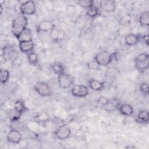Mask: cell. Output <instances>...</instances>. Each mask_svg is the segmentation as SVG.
<instances>
[{"label":"cell","mask_w":149,"mask_h":149,"mask_svg":"<svg viewBox=\"0 0 149 149\" xmlns=\"http://www.w3.org/2000/svg\"><path fill=\"white\" fill-rule=\"evenodd\" d=\"M118 109L119 113L125 116H130L134 113V109L132 106L127 103L120 104Z\"/></svg>","instance_id":"obj_13"},{"label":"cell","mask_w":149,"mask_h":149,"mask_svg":"<svg viewBox=\"0 0 149 149\" xmlns=\"http://www.w3.org/2000/svg\"><path fill=\"white\" fill-rule=\"evenodd\" d=\"M23 113L20 112L15 109H10L7 112L6 116L8 119L12 122H16L19 121Z\"/></svg>","instance_id":"obj_18"},{"label":"cell","mask_w":149,"mask_h":149,"mask_svg":"<svg viewBox=\"0 0 149 149\" xmlns=\"http://www.w3.org/2000/svg\"><path fill=\"white\" fill-rule=\"evenodd\" d=\"M19 47L22 52L27 54L34 49V44L33 41L19 42Z\"/></svg>","instance_id":"obj_15"},{"label":"cell","mask_w":149,"mask_h":149,"mask_svg":"<svg viewBox=\"0 0 149 149\" xmlns=\"http://www.w3.org/2000/svg\"><path fill=\"white\" fill-rule=\"evenodd\" d=\"M100 8L106 12H112L115 9V1L113 0H102L99 2Z\"/></svg>","instance_id":"obj_12"},{"label":"cell","mask_w":149,"mask_h":149,"mask_svg":"<svg viewBox=\"0 0 149 149\" xmlns=\"http://www.w3.org/2000/svg\"><path fill=\"white\" fill-rule=\"evenodd\" d=\"M55 25L52 22L48 20H44L39 23L36 27V31L40 32H51L55 27Z\"/></svg>","instance_id":"obj_11"},{"label":"cell","mask_w":149,"mask_h":149,"mask_svg":"<svg viewBox=\"0 0 149 149\" xmlns=\"http://www.w3.org/2000/svg\"><path fill=\"white\" fill-rule=\"evenodd\" d=\"M27 60L31 65H37L38 62V56L37 54L33 50L32 51L27 54Z\"/></svg>","instance_id":"obj_26"},{"label":"cell","mask_w":149,"mask_h":149,"mask_svg":"<svg viewBox=\"0 0 149 149\" xmlns=\"http://www.w3.org/2000/svg\"><path fill=\"white\" fill-rule=\"evenodd\" d=\"M7 141L12 144H19L22 139L21 133L15 128H11L6 136Z\"/></svg>","instance_id":"obj_9"},{"label":"cell","mask_w":149,"mask_h":149,"mask_svg":"<svg viewBox=\"0 0 149 149\" xmlns=\"http://www.w3.org/2000/svg\"><path fill=\"white\" fill-rule=\"evenodd\" d=\"M0 7H1V13H2V10H3V8H2V4L0 5Z\"/></svg>","instance_id":"obj_32"},{"label":"cell","mask_w":149,"mask_h":149,"mask_svg":"<svg viewBox=\"0 0 149 149\" xmlns=\"http://www.w3.org/2000/svg\"><path fill=\"white\" fill-rule=\"evenodd\" d=\"M148 38L149 37H148V34H144V36H142V38H143V41H144V42L146 44V45L147 46H148V44H149V43H148Z\"/></svg>","instance_id":"obj_31"},{"label":"cell","mask_w":149,"mask_h":149,"mask_svg":"<svg viewBox=\"0 0 149 149\" xmlns=\"http://www.w3.org/2000/svg\"><path fill=\"white\" fill-rule=\"evenodd\" d=\"M51 119L49 115L45 112H41L35 116L36 121L40 124L44 125Z\"/></svg>","instance_id":"obj_20"},{"label":"cell","mask_w":149,"mask_h":149,"mask_svg":"<svg viewBox=\"0 0 149 149\" xmlns=\"http://www.w3.org/2000/svg\"><path fill=\"white\" fill-rule=\"evenodd\" d=\"M140 38H141V36L140 34L129 33L126 36L125 38V41L127 45L133 46L136 45L139 42Z\"/></svg>","instance_id":"obj_14"},{"label":"cell","mask_w":149,"mask_h":149,"mask_svg":"<svg viewBox=\"0 0 149 149\" xmlns=\"http://www.w3.org/2000/svg\"><path fill=\"white\" fill-rule=\"evenodd\" d=\"M87 66L89 69H91V70H95V69H97L99 68V67L100 66V65L97 62H96L94 59L93 61H91L90 62H88L87 63Z\"/></svg>","instance_id":"obj_30"},{"label":"cell","mask_w":149,"mask_h":149,"mask_svg":"<svg viewBox=\"0 0 149 149\" xmlns=\"http://www.w3.org/2000/svg\"><path fill=\"white\" fill-rule=\"evenodd\" d=\"M70 92L72 95L79 98H83L87 96L89 93L88 87L82 84L73 85L70 89Z\"/></svg>","instance_id":"obj_8"},{"label":"cell","mask_w":149,"mask_h":149,"mask_svg":"<svg viewBox=\"0 0 149 149\" xmlns=\"http://www.w3.org/2000/svg\"><path fill=\"white\" fill-rule=\"evenodd\" d=\"M71 133V127L69 124L65 123L59 126L54 132L56 138L61 140H65L68 139L70 137Z\"/></svg>","instance_id":"obj_5"},{"label":"cell","mask_w":149,"mask_h":149,"mask_svg":"<svg viewBox=\"0 0 149 149\" xmlns=\"http://www.w3.org/2000/svg\"><path fill=\"white\" fill-rule=\"evenodd\" d=\"M140 91L146 95H148V84L147 83H141L139 86Z\"/></svg>","instance_id":"obj_29"},{"label":"cell","mask_w":149,"mask_h":149,"mask_svg":"<svg viewBox=\"0 0 149 149\" xmlns=\"http://www.w3.org/2000/svg\"><path fill=\"white\" fill-rule=\"evenodd\" d=\"M94 60L100 66H107L112 60V56L108 52L104 51L97 54L94 56Z\"/></svg>","instance_id":"obj_7"},{"label":"cell","mask_w":149,"mask_h":149,"mask_svg":"<svg viewBox=\"0 0 149 149\" xmlns=\"http://www.w3.org/2000/svg\"><path fill=\"white\" fill-rule=\"evenodd\" d=\"M94 2L93 0H81L79 1L78 3L82 8L88 9L89 8L94 5Z\"/></svg>","instance_id":"obj_27"},{"label":"cell","mask_w":149,"mask_h":149,"mask_svg":"<svg viewBox=\"0 0 149 149\" xmlns=\"http://www.w3.org/2000/svg\"><path fill=\"white\" fill-rule=\"evenodd\" d=\"M99 14H100V8L97 7L95 5H93L91 7L87 9L86 12V15L91 18H95Z\"/></svg>","instance_id":"obj_24"},{"label":"cell","mask_w":149,"mask_h":149,"mask_svg":"<svg viewBox=\"0 0 149 149\" xmlns=\"http://www.w3.org/2000/svg\"><path fill=\"white\" fill-rule=\"evenodd\" d=\"M110 101L111 100L106 97H100L99 98H98L97 102L98 104H100L101 106L106 107L107 105H108Z\"/></svg>","instance_id":"obj_28"},{"label":"cell","mask_w":149,"mask_h":149,"mask_svg":"<svg viewBox=\"0 0 149 149\" xmlns=\"http://www.w3.org/2000/svg\"><path fill=\"white\" fill-rule=\"evenodd\" d=\"M20 10L22 15L31 16L35 14L36 12V6L34 1H28L24 2L20 5Z\"/></svg>","instance_id":"obj_6"},{"label":"cell","mask_w":149,"mask_h":149,"mask_svg":"<svg viewBox=\"0 0 149 149\" xmlns=\"http://www.w3.org/2000/svg\"><path fill=\"white\" fill-rule=\"evenodd\" d=\"M33 87L37 94L41 97H47L52 95V90L50 86L45 81H37L34 83Z\"/></svg>","instance_id":"obj_4"},{"label":"cell","mask_w":149,"mask_h":149,"mask_svg":"<svg viewBox=\"0 0 149 149\" xmlns=\"http://www.w3.org/2000/svg\"><path fill=\"white\" fill-rule=\"evenodd\" d=\"M51 66L54 72L58 74L65 72V66L64 64L60 61H55L53 62Z\"/></svg>","instance_id":"obj_22"},{"label":"cell","mask_w":149,"mask_h":149,"mask_svg":"<svg viewBox=\"0 0 149 149\" xmlns=\"http://www.w3.org/2000/svg\"><path fill=\"white\" fill-rule=\"evenodd\" d=\"M58 81L60 88L66 89L74 85L75 79L71 74L64 72L58 74Z\"/></svg>","instance_id":"obj_3"},{"label":"cell","mask_w":149,"mask_h":149,"mask_svg":"<svg viewBox=\"0 0 149 149\" xmlns=\"http://www.w3.org/2000/svg\"><path fill=\"white\" fill-rule=\"evenodd\" d=\"M10 77V72L8 69H1L0 70V81L2 84H6Z\"/></svg>","instance_id":"obj_25"},{"label":"cell","mask_w":149,"mask_h":149,"mask_svg":"<svg viewBox=\"0 0 149 149\" xmlns=\"http://www.w3.org/2000/svg\"><path fill=\"white\" fill-rule=\"evenodd\" d=\"M88 86L93 90L100 91L102 90L104 87V82L95 79H91L88 81Z\"/></svg>","instance_id":"obj_17"},{"label":"cell","mask_w":149,"mask_h":149,"mask_svg":"<svg viewBox=\"0 0 149 149\" xmlns=\"http://www.w3.org/2000/svg\"><path fill=\"white\" fill-rule=\"evenodd\" d=\"M50 35L52 40L54 42H59L62 41L66 36V33L63 30L55 27L50 32Z\"/></svg>","instance_id":"obj_10"},{"label":"cell","mask_w":149,"mask_h":149,"mask_svg":"<svg viewBox=\"0 0 149 149\" xmlns=\"http://www.w3.org/2000/svg\"><path fill=\"white\" fill-rule=\"evenodd\" d=\"M134 66L136 69L141 72H144L149 67V56L145 52L141 53L134 58Z\"/></svg>","instance_id":"obj_2"},{"label":"cell","mask_w":149,"mask_h":149,"mask_svg":"<svg viewBox=\"0 0 149 149\" xmlns=\"http://www.w3.org/2000/svg\"><path fill=\"white\" fill-rule=\"evenodd\" d=\"M139 24L144 27H148L149 26V12L148 10L142 12L139 17Z\"/></svg>","instance_id":"obj_21"},{"label":"cell","mask_w":149,"mask_h":149,"mask_svg":"<svg viewBox=\"0 0 149 149\" xmlns=\"http://www.w3.org/2000/svg\"><path fill=\"white\" fill-rule=\"evenodd\" d=\"M27 19L26 16L21 15L16 17L12 21L11 31L12 34L17 38L19 35L27 28Z\"/></svg>","instance_id":"obj_1"},{"label":"cell","mask_w":149,"mask_h":149,"mask_svg":"<svg viewBox=\"0 0 149 149\" xmlns=\"http://www.w3.org/2000/svg\"><path fill=\"white\" fill-rule=\"evenodd\" d=\"M19 42L33 41V34L29 28H26L17 38Z\"/></svg>","instance_id":"obj_19"},{"label":"cell","mask_w":149,"mask_h":149,"mask_svg":"<svg viewBox=\"0 0 149 149\" xmlns=\"http://www.w3.org/2000/svg\"><path fill=\"white\" fill-rule=\"evenodd\" d=\"M137 120L142 124H148L149 122V113L147 110L140 111L136 116Z\"/></svg>","instance_id":"obj_16"},{"label":"cell","mask_w":149,"mask_h":149,"mask_svg":"<svg viewBox=\"0 0 149 149\" xmlns=\"http://www.w3.org/2000/svg\"><path fill=\"white\" fill-rule=\"evenodd\" d=\"M13 108L22 113H23L24 112L26 111L28 109V108H27V106L26 105L25 103L24 102V101H23L22 100H17L14 102Z\"/></svg>","instance_id":"obj_23"}]
</instances>
